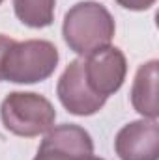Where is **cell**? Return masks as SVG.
I'll list each match as a JSON object with an SVG mask.
<instances>
[{
	"instance_id": "6da1fadb",
	"label": "cell",
	"mask_w": 159,
	"mask_h": 160,
	"mask_svg": "<svg viewBox=\"0 0 159 160\" xmlns=\"http://www.w3.org/2000/svg\"><path fill=\"white\" fill-rule=\"evenodd\" d=\"M116 32L111 11L94 0H84L69 8L64 17L62 36L69 50L86 58L94 50L109 47Z\"/></svg>"
},
{
	"instance_id": "7a4b0ae2",
	"label": "cell",
	"mask_w": 159,
	"mask_h": 160,
	"mask_svg": "<svg viewBox=\"0 0 159 160\" xmlns=\"http://www.w3.org/2000/svg\"><path fill=\"white\" fill-rule=\"evenodd\" d=\"M0 119L6 130L21 138H36L54 127L52 102L34 91H11L0 104Z\"/></svg>"
},
{
	"instance_id": "3957f363",
	"label": "cell",
	"mask_w": 159,
	"mask_h": 160,
	"mask_svg": "<svg viewBox=\"0 0 159 160\" xmlns=\"http://www.w3.org/2000/svg\"><path fill=\"white\" fill-rule=\"evenodd\" d=\"M58 48L45 39L15 41L6 54L4 80L13 84H36L47 80L58 65Z\"/></svg>"
},
{
	"instance_id": "277c9868",
	"label": "cell",
	"mask_w": 159,
	"mask_h": 160,
	"mask_svg": "<svg viewBox=\"0 0 159 160\" xmlns=\"http://www.w3.org/2000/svg\"><path fill=\"white\" fill-rule=\"evenodd\" d=\"M84 78L90 89L105 99L114 95L123 86L127 75V60L118 47H103L82 58Z\"/></svg>"
},
{
	"instance_id": "5b68a950",
	"label": "cell",
	"mask_w": 159,
	"mask_h": 160,
	"mask_svg": "<svg viewBox=\"0 0 159 160\" xmlns=\"http://www.w3.org/2000/svg\"><path fill=\"white\" fill-rule=\"evenodd\" d=\"M56 95L58 101L62 102V106L73 114V116H94L97 114L107 99L94 93L88 86V82L84 78V69H82V60L77 58L73 62L68 63V67L64 69V73L58 78V86H56Z\"/></svg>"
},
{
	"instance_id": "8992f818",
	"label": "cell",
	"mask_w": 159,
	"mask_h": 160,
	"mask_svg": "<svg viewBox=\"0 0 159 160\" xmlns=\"http://www.w3.org/2000/svg\"><path fill=\"white\" fill-rule=\"evenodd\" d=\"M120 160H157L159 125L156 119H137L123 125L114 138Z\"/></svg>"
},
{
	"instance_id": "52a82bcc",
	"label": "cell",
	"mask_w": 159,
	"mask_h": 160,
	"mask_svg": "<svg viewBox=\"0 0 159 160\" xmlns=\"http://www.w3.org/2000/svg\"><path fill=\"white\" fill-rule=\"evenodd\" d=\"M40 149H51L71 158H82L94 155V142L86 128L73 123H64L45 132Z\"/></svg>"
},
{
	"instance_id": "ba28073f",
	"label": "cell",
	"mask_w": 159,
	"mask_h": 160,
	"mask_svg": "<svg viewBox=\"0 0 159 160\" xmlns=\"http://www.w3.org/2000/svg\"><path fill=\"white\" fill-rule=\"evenodd\" d=\"M157 60H150L137 69L131 86V104L144 119L157 121Z\"/></svg>"
},
{
	"instance_id": "9c48e42d",
	"label": "cell",
	"mask_w": 159,
	"mask_h": 160,
	"mask_svg": "<svg viewBox=\"0 0 159 160\" xmlns=\"http://www.w3.org/2000/svg\"><path fill=\"white\" fill-rule=\"evenodd\" d=\"M56 0H13L15 17L28 28H47L54 21Z\"/></svg>"
},
{
	"instance_id": "30bf717a",
	"label": "cell",
	"mask_w": 159,
	"mask_h": 160,
	"mask_svg": "<svg viewBox=\"0 0 159 160\" xmlns=\"http://www.w3.org/2000/svg\"><path fill=\"white\" fill-rule=\"evenodd\" d=\"M114 2L129 11H146L156 4V0H114Z\"/></svg>"
},
{
	"instance_id": "8fae6325",
	"label": "cell",
	"mask_w": 159,
	"mask_h": 160,
	"mask_svg": "<svg viewBox=\"0 0 159 160\" xmlns=\"http://www.w3.org/2000/svg\"><path fill=\"white\" fill-rule=\"evenodd\" d=\"M13 43L15 41L11 39V38L0 34V82L4 80V62H6V54H8V50L11 48Z\"/></svg>"
},
{
	"instance_id": "7c38bea8",
	"label": "cell",
	"mask_w": 159,
	"mask_h": 160,
	"mask_svg": "<svg viewBox=\"0 0 159 160\" xmlns=\"http://www.w3.org/2000/svg\"><path fill=\"white\" fill-rule=\"evenodd\" d=\"M90 157V155H88ZM34 160H73L71 157H66L58 151H51V149H40L38 147V155Z\"/></svg>"
},
{
	"instance_id": "4fadbf2b",
	"label": "cell",
	"mask_w": 159,
	"mask_h": 160,
	"mask_svg": "<svg viewBox=\"0 0 159 160\" xmlns=\"http://www.w3.org/2000/svg\"><path fill=\"white\" fill-rule=\"evenodd\" d=\"M73 160H105V158H99V157H94V155H90V157H82V158H73Z\"/></svg>"
},
{
	"instance_id": "5bb4252c",
	"label": "cell",
	"mask_w": 159,
	"mask_h": 160,
	"mask_svg": "<svg viewBox=\"0 0 159 160\" xmlns=\"http://www.w3.org/2000/svg\"><path fill=\"white\" fill-rule=\"evenodd\" d=\"M2 2H4V0H0V4H2Z\"/></svg>"
}]
</instances>
